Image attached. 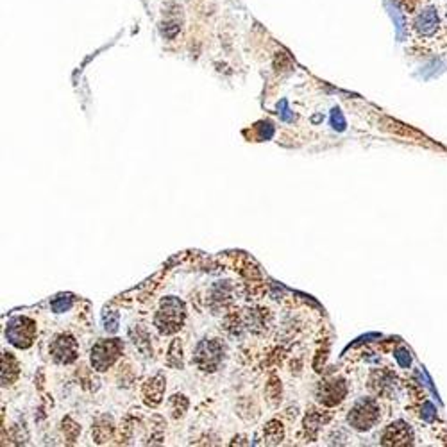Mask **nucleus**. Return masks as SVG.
Masks as SVG:
<instances>
[{"label": "nucleus", "instance_id": "9", "mask_svg": "<svg viewBox=\"0 0 447 447\" xmlns=\"http://www.w3.org/2000/svg\"><path fill=\"white\" fill-rule=\"evenodd\" d=\"M347 396V383L342 378H333L330 382L320 383L317 390V397L324 406H337Z\"/></svg>", "mask_w": 447, "mask_h": 447}, {"label": "nucleus", "instance_id": "15", "mask_svg": "<svg viewBox=\"0 0 447 447\" xmlns=\"http://www.w3.org/2000/svg\"><path fill=\"white\" fill-rule=\"evenodd\" d=\"M188 408V401L184 396H174L172 397V411H174V417L179 419L183 417L184 411Z\"/></svg>", "mask_w": 447, "mask_h": 447}, {"label": "nucleus", "instance_id": "6", "mask_svg": "<svg viewBox=\"0 0 447 447\" xmlns=\"http://www.w3.org/2000/svg\"><path fill=\"white\" fill-rule=\"evenodd\" d=\"M399 386V379H397V376L394 374L392 370L379 369L370 374L369 389L379 399H394V396H397Z\"/></svg>", "mask_w": 447, "mask_h": 447}, {"label": "nucleus", "instance_id": "1", "mask_svg": "<svg viewBox=\"0 0 447 447\" xmlns=\"http://www.w3.org/2000/svg\"><path fill=\"white\" fill-rule=\"evenodd\" d=\"M408 38L419 56H443L447 52V20L442 6L428 2L408 16Z\"/></svg>", "mask_w": 447, "mask_h": 447}, {"label": "nucleus", "instance_id": "3", "mask_svg": "<svg viewBox=\"0 0 447 447\" xmlns=\"http://www.w3.org/2000/svg\"><path fill=\"white\" fill-rule=\"evenodd\" d=\"M184 305L177 297H167L163 299L159 312L156 313V326L163 335H172L181 330L184 322Z\"/></svg>", "mask_w": 447, "mask_h": 447}, {"label": "nucleus", "instance_id": "14", "mask_svg": "<svg viewBox=\"0 0 447 447\" xmlns=\"http://www.w3.org/2000/svg\"><path fill=\"white\" fill-rule=\"evenodd\" d=\"M265 438L268 443H279L283 440V426L279 422L272 421L270 424H267L265 428Z\"/></svg>", "mask_w": 447, "mask_h": 447}, {"label": "nucleus", "instance_id": "12", "mask_svg": "<svg viewBox=\"0 0 447 447\" xmlns=\"http://www.w3.org/2000/svg\"><path fill=\"white\" fill-rule=\"evenodd\" d=\"M111 431H113V426H111L110 419H102V421L97 422V426L93 428V435H95L97 442L99 443L106 442L111 436Z\"/></svg>", "mask_w": 447, "mask_h": 447}, {"label": "nucleus", "instance_id": "7", "mask_svg": "<svg viewBox=\"0 0 447 447\" xmlns=\"http://www.w3.org/2000/svg\"><path fill=\"white\" fill-rule=\"evenodd\" d=\"M124 351V345L120 340L113 338V340H102L99 344L93 345L92 349V365L95 367L99 372L110 369L115 363V359L122 354Z\"/></svg>", "mask_w": 447, "mask_h": 447}, {"label": "nucleus", "instance_id": "11", "mask_svg": "<svg viewBox=\"0 0 447 447\" xmlns=\"http://www.w3.org/2000/svg\"><path fill=\"white\" fill-rule=\"evenodd\" d=\"M163 392H165V378L162 374L154 376L143 385V399L149 406H158L162 403Z\"/></svg>", "mask_w": 447, "mask_h": 447}, {"label": "nucleus", "instance_id": "4", "mask_svg": "<svg viewBox=\"0 0 447 447\" xmlns=\"http://www.w3.org/2000/svg\"><path fill=\"white\" fill-rule=\"evenodd\" d=\"M382 443L389 447H406L415 446L417 443V436H415V429L410 422L397 419V421L390 422L385 426L382 431Z\"/></svg>", "mask_w": 447, "mask_h": 447}, {"label": "nucleus", "instance_id": "2", "mask_svg": "<svg viewBox=\"0 0 447 447\" xmlns=\"http://www.w3.org/2000/svg\"><path fill=\"white\" fill-rule=\"evenodd\" d=\"M383 421V404L379 397H362L352 404L347 414V422L356 431H370Z\"/></svg>", "mask_w": 447, "mask_h": 447}, {"label": "nucleus", "instance_id": "17", "mask_svg": "<svg viewBox=\"0 0 447 447\" xmlns=\"http://www.w3.org/2000/svg\"><path fill=\"white\" fill-rule=\"evenodd\" d=\"M79 431H81V428L73 424V422L70 421V419H65V421H63V433H65V435L68 436L70 440L75 438V436L79 435Z\"/></svg>", "mask_w": 447, "mask_h": 447}, {"label": "nucleus", "instance_id": "18", "mask_svg": "<svg viewBox=\"0 0 447 447\" xmlns=\"http://www.w3.org/2000/svg\"><path fill=\"white\" fill-rule=\"evenodd\" d=\"M70 306H72V297L70 295H61V299H58V301L52 303V310H54L56 313L65 312V310H68Z\"/></svg>", "mask_w": 447, "mask_h": 447}, {"label": "nucleus", "instance_id": "5", "mask_svg": "<svg viewBox=\"0 0 447 447\" xmlns=\"http://www.w3.org/2000/svg\"><path fill=\"white\" fill-rule=\"evenodd\" d=\"M6 337L15 347L27 349L33 345L34 337H36V324L27 317H16L8 324Z\"/></svg>", "mask_w": 447, "mask_h": 447}, {"label": "nucleus", "instance_id": "13", "mask_svg": "<svg viewBox=\"0 0 447 447\" xmlns=\"http://www.w3.org/2000/svg\"><path fill=\"white\" fill-rule=\"evenodd\" d=\"M396 2L397 6H399L401 11L408 16H411L414 13H417L419 9L424 8V6L428 4V0H396Z\"/></svg>", "mask_w": 447, "mask_h": 447}, {"label": "nucleus", "instance_id": "8", "mask_svg": "<svg viewBox=\"0 0 447 447\" xmlns=\"http://www.w3.org/2000/svg\"><path fill=\"white\" fill-rule=\"evenodd\" d=\"M224 349L219 342L204 340L197 345L194 354V363L204 372H213L222 362Z\"/></svg>", "mask_w": 447, "mask_h": 447}, {"label": "nucleus", "instance_id": "10", "mask_svg": "<svg viewBox=\"0 0 447 447\" xmlns=\"http://www.w3.org/2000/svg\"><path fill=\"white\" fill-rule=\"evenodd\" d=\"M78 342L72 335H59L51 345L52 358L58 363H72L78 358Z\"/></svg>", "mask_w": 447, "mask_h": 447}, {"label": "nucleus", "instance_id": "19", "mask_svg": "<svg viewBox=\"0 0 447 447\" xmlns=\"http://www.w3.org/2000/svg\"><path fill=\"white\" fill-rule=\"evenodd\" d=\"M442 11H443V16H446V20H447V2L442 6Z\"/></svg>", "mask_w": 447, "mask_h": 447}, {"label": "nucleus", "instance_id": "16", "mask_svg": "<svg viewBox=\"0 0 447 447\" xmlns=\"http://www.w3.org/2000/svg\"><path fill=\"white\" fill-rule=\"evenodd\" d=\"M104 324H106V331H110V333H115V331L118 330V313L117 312H106L104 313Z\"/></svg>", "mask_w": 447, "mask_h": 447}]
</instances>
